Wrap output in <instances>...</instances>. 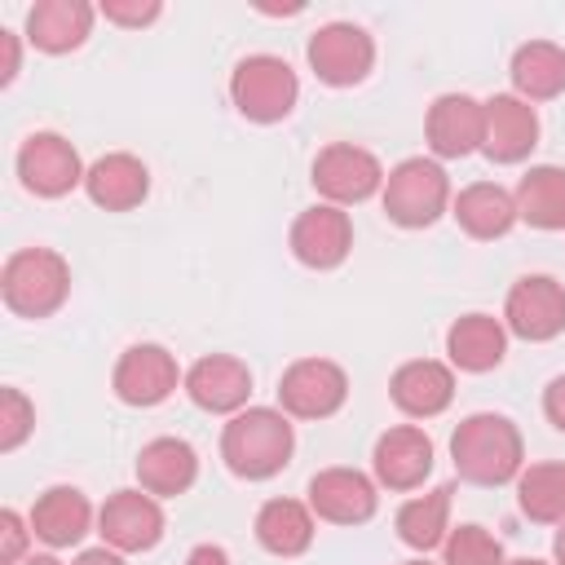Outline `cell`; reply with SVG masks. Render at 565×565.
<instances>
[{
	"label": "cell",
	"instance_id": "23",
	"mask_svg": "<svg viewBox=\"0 0 565 565\" xmlns=\"http://www.w3.org/2000/svg\"><path fill=\"white\" fill-rule=\"evenodd\" d=\"M93 18L97 9L88 0H40L31 13H26V40L40 49V53H71L88 40L93 31Z\"/></svg>",
	"mask_w": 565,
	"mask_h": 565
},
{
	"label": "cell",
	"instance_id": "4",
	"mask_svg": "<svg viewBox=\"0 0 565 565\" xmlns=\"http://www.w3.org/2000/svg\"><path fill=\"white\" fill-rule=\"evenodd\" d=\"M384 216L402 230H424L450 207V177L437 159H402L384 177Z\"/></svg>",
	"mask_w": 565,
	"mask_h": 565
},
{
	"label": "cell",
	"instance_id": "41",
	"mask_svg": "<svg viewBox=\"0 0 565 565\" xmlns=\"http://www.w3.org/2000/svg\"><path fill=\"white\" fill-rule=\"evenodd\" d=\"M503 565H547V561H534V556H521V561H503Z\"/></svg>",
	"mask_w": 565,
	"mask_h": 565
},
{
	"label": "cell",
	"instance_id": "32",
	"mask_svg": "<svg viewBox=\"0 0 565 565\" xmlns=\"http://www.w3.org/2000/svg\"><path fill=\"white\" fill-rule=\"evenodd\" d=\"M35 428V406L22 388H0V450L13 455Z\"/></svg>",
	"mask_w": 565,
	"mask_h": 565
},
{
	"label": "cell",
	"instance_id": "19",
	"mask_svg": "<svg viewBox=\"0 0 565 565\" xmlns=\"http://www.w3.org/2000/svg\"><path fill=\"white\" fill-rule=\"evenodd\" d=\"M539 146V115L516 93H494L486 102V137L481 150L494 163H521Z\"/></svg>",
	"mask_w": 565,
	"mask_h": 565
},
{
	"label": "cell",
	"instance_id": "18",
	"mask_svg": "<svg viewBox=\"0 0 565 565\" xmlns=\"http://www.w3.org/2000/svg\"><path fill=\"white\" fill-rule=\"evenodd\" d=\"M388 397L411 419H433L455 402V371L437 358H411L393 371Z\"/></svg>",
	"mask_w": 565,
	"mask_h": 565
},
{
	"label": "cell",
	"instance_id": "31",
	"mask_svg": "<svg viewBox=\"0 0 565 565\" xmlns=\"http://www.w3.org/2000/svg\"><path fill=\"white\" fill-rule=\"evenodd\" d=\"M441 565H503V543L481 525H455L441 543Z\"/></svg>",
	"mask_w": 565,
	"mask_h": 565
},
{
	"label": "cell",
	"instance_id": "10",
	"mask_svg": "<svg viewBox=\"0 0 565 565\" xmlns=\"http://www.w3.org/2000/svg\"><path fill=\"white\" fill-rule=\"evenodd\" d=\"M503 327L530 344L556 340L565 331V287L552 274H525L512 282L503 305Z\"/></svg>",
	"mask_w": 565,
	"mask_h": 565
},
{
	"label": "cell",
	"instance_id": "36",
	"mask_svg": "<svg viewBox=\"0 0 565 565\" xmlns=\"http://www.w3.org/2000/svg\"><path fill=\"white\" fill-rule=\"evenodd\" d=\"M0 49H4L0 84H13V75H18V35H13V31H0Z\"/></svg>",
	"mask_w": 565,
	"mask_h": 565
},
{
	"label": "cell",
	"instance_id": "38",
	"mask_svg": "<svg viewBox=\"0 0 565 565\" xmlns=\"http://www.w3.org/2000/svg\"><path fill=\"white\" fill-rule=\"evenodd\" d=\"M185 565H230V552L216 547V543H199V547L185 556Z\"/></svg>",
	"mask_w": 565,
	"mask_h": 565
},
{
	"label": "cell",
	"instance_id": "8",
	"mask_svg": "<svg viewBox=\"0 0 565 565\" xmlns=\"http://www.w3.org/2000/svg\"><path fill=\"white\" fill-rule=\"evenodd\" d=\"M313 190L327 203L349 207V203H362L375 190H384V168L371 150H362L353 141H331L313 159Z\"/></svg>",
	"mask_w": 565,
	"mask_h": 565
},
{
	"label": "cell",
	"instance_id": "13",
	"mask_svg": "<svg viewBox=\"0 0 565 565\" xmlns=\"http://www.w3.org/2000/svg\"><path fill=\"white\" fill-rule=\"evenodd\" d=\"M291 256L309 269H335L353 252V221L335 203H313L291 221Z\"/></svg>",
	"mask_w": 565,
	"mask_h": 565
},
{
	"label": "cell",
	"instance_id": "14",
	"mask_svg": "<svg viewBox=\"0 0 565 565\" xmlns=\"http://www.w3.org/2000/svg\"><path fill=\"white\" fill-rule=\"evenodd\" d=\"M424 137H428V150L437 159H463V154L481 150V137H486V102H477L468 93H441L428 106Z\"/></svg>",
	"mask_w": 565,
	"mask_h": 565
},
{
	"label": "cell",
	"instance_id": "24",
	"mask_svg": "<svg viewBox=\"0 0 565 565\" xmlns=\"http://www.w3.org/2000/svg\"><path fill=\"white\" fill-rule=\"evenodd\" d=\"M503 353H508V327L490 313H463L446 331V358L459 371H472V375L494 371Z\"/></svg>",
	"mask_w": 565,
	"mask_h": 565
},
{
	"label": "cell",
	"instance_id": "42",
	"mask_svg": "<svg viewBox=\"0 0 565 565\" xmlns=\"http://www.w3.org/2000/svg\"><path fill=\"white\" fill-rule=\"evenodd\" d=\"M402 565H428V561H402Z\"/></svg>",
	"mask_w": 565,
	"mask_h": 565
},
{
	"label": "cell",
	"instance_id": "1",
	"mask_svg": "<svg viewBox=\"0 0 565 565\" xmlns=\"http://www.w3.org/2000/svg\"><path fill=\"white\" fill-rule=\"evenodd\" d=\"M291 450H296V428L287 411L274 406H247L230 415V424L221 428V459L243 481H269L291 463Z\"/></svg>",
	"mask_w": 565,
	"mask_h": 565
},
{
	"label": "cell",
	"instance_id": "15",
	"mask_svg": "<svg viewBox=\"0 0 565 565\" xmlns=\"http://www.w3.org/2000/svg\"><path fill=\"white\" fill-rule=\"evenodd\" d=\"M309 508L331 525H362L375 516L380 494L375 481L358 468H322L309 477Z\"/></svg>",
	"mask_w": 565,
	"mask_h": 565
},
{
	"label": "cell",
	"instance_id": "6",
	"mask_svg": "<svg viewBox=\"0 0 565 565\" xmlns=\"http://www.w3.org/2000/svg\"><path fill=\"white\" fill-rule=\"evenodd\" d=\"M305 57L327 88H353L375 66V40L358 22H327L309 35Z\"/></svg>",
	"mask_w": 565,
	"mask_h": 565
},
{
	"label": "cell",
	"instance_id": "20",
	"mask_svg": "<svg viewBox=\"0 0 565 565\" xmlns=\"http://www.w3.org/2000/svg\"><path fill=\"white\" fill-rule=\"evenodd\" d=\"M199 477V455L185 437H154L137 455V486L154 499L185 494Z\"/></svg>",
	"mask_w": 565,
	"mask_h": 565
},
{
	"label": "cell",
	"instance_id": "27",
	"mask_svg": "<svg viewBox=\"0 0 565 565\" xmlns=\"http://www.w3.org/2000/svg\"><path fill=\"white\" fill-rule=\"evenodd\" d=\"M256 543L274 556H300L313 543V508L300 499H269L256 512Z\"/></svg>",
	"mask_w": 565,
	"mask_h": 565
},
{
	"label": "cell",
	"instance_id": "11",
	"mask_svg": "<svg viewBox=\"0 0 565 565\" xmlns=\"http://www.w3.org/2000/svg\"><path fill=\"white\" fill-rule=\"evenodd\" d=\"M177 384H185V375L177 371V358L163 344H132L119 353L110 388L124 406H159L177 393Z\"/></svg>",
	"mask_w": 565,
	"mask_h": 565
},
{
	"label": "cell",
	"instance_id": "2",
	"mask_svg": "<svg viewBox=\"0 0 565 565\" xmlns=\"http://www.w3.org/2000/svg\"><path fill=\"white\" fill-rule=\"evenodd\" d=\"M450 459H455V472L463 481L503 486V481L521 477L525 441H521V428L508 415L477 411V415L459 419V428L450 433Z\"/></svg>",
	"mask_w": 565,
	"mask_h": 565
},
{
	"label": "cell",
	"instance_id": "3",
	"mask_svg": "<svg viewBox=\"0 0 565 565\" xmlns=\"http://www.w3.org/2000/svg\"><path fill=\"white\" fill-rule=\"evenodd\" d=\"M0 296L18 318H49L71 296V265L53 247H22L0 269Z\"/></svg>",
	"mask_w": 565,
	"mask_h": 565
},
{
	"label": "cell",
	"instance_id": "40",
	"mask_svg": "<svg viewBox=\"0 0 565 565\" xmlns=\"http://www.w3.org/2000/svg\"><path fill=\"white\" fill-rule=\"evenodd\" d=\"M22 565H62V561H57V556H49V552H44V556H26V561H22Z\"/></svg>",
	"mask_w": 565,
	"mask_h": 565
},
{
	"label": "cell",
	"instance_id": "22",
	"mask_svg": "<svg viewBox=\"0 0 565 565\" xmlns=\"http://www.w3.org/2000/svg\"><path fill=\"white\" fill-rule=\"evenodd\" d=\"M31 534L44 547H75L93 525V503L75 486H49L31 508Z\"/></svg>",
	"mask_w": 565,
	"mask_h": 565
},
{
	"label": "cell",
	"instance_id": "5",
	"mask_svg": "<svg viewBox=\"0 0 565 565\" xmlns=\"http://www.w3.org/2000/svg\"><path fill=\"white\" fill-rule=\"evenodd\" d=\"M296 97H300V79L274 53H252L230 75V102L252 124H278V119H287L291 106H296Z\"/></svg>",
	"mask_w": 565,
	"mask_h": 565
},
{
	"label": "cell",
	"instance_id": "16",
	"mask_svg": "<svg viewBox=\"0 0 565 565\" xmlns=\"http://www.w3.org/2000/svg\"><path fill=\"white\" fill-rule=\"evenodd\" d=\"M185 393L199 411L212 415H238L252 397V371L234 353H207L185 371Z\"/></svg>",
	"mask_w": 565,
	"mask_h": 565
},
{
	"label": "cell",
	"instance_id": "37",
	"mask_svg": "<svg viewBox=\"0 0 565 565\" xmlns=\"http://www.w3.org/2000/svg\"><path fill=\"white\" fill-rule=\"evenodd\" d=\"M71 565H128V561H124V552H115V547L102 543V547H84Z\"/></svg>",
	"mask_w": 565,
	"mask_h": 565
},
{
	"label": "cell",
	"instance_id": "7",
	"mask_svg": "<svg viewBox=\"0 0 565 565\" xmlns=\"http://www.w3.org/2000/svg\"><path fill=\"white\" fill-rule=\"evenodd\" d=\"M349 397V375L331 358H300L278 380V406L291 419H331Z\"/></svg>",
	"mask_w": 565,
	"mask_h": 565
},
{
	"label": "cell",
	"instance_id": "34",
	"mask_svg": "<svg viewBox=\"0 0 565 565\" xmlns=\"http://www.w3.org/2000/svg\"><path fill=\"white\" fill-rule=\"evenodd\" d=\"M159 13H163L159 0H106L102 4V18L115 26H150Z\"/></svg>",
	"mask_w": 565,
	"mask_h": 565
},
{
	"label": "cell",
	"instance_id": "21",
	"mask_svg": "<svg viewBox=\"0 0 565 565\" xmlns=\"http://www.w3.org/2000/svg\"><path fill=\"white\" fill-rule=\"evenodd\" d=\"M84 190H88V199H93L97 207H106V212H132V207L150 194V172H146V163H141L137 154L115 150V154H102V159L88 163Z\"/></svg>",
	"mask_w": 565,
	"mask_h": 565
},
{
	"label": "cell",
	"instance_id": "33",
	"mask_svg": "<svg viewBox=\"0 0 565 565\" xmlns=\"http://www.w3.org/2000/svg\"><path fill=\"white\" fill-rule=\"evenodd\" d=\"M31 543V521H22L13 508L0 512V565H22Z\"/></svg>",
	"mask_w": 565,
	"mask_h": 565
},
{
	"label": "cell",
	"instance_id": "39",
	"mask_svg": "<svg viewBox=\"0 0 565 565\" xmlns=\"http://www.w3.org/2000/svg\"><path fill=\"white\" fill-rule=\"evenodd\" d=\"M552 556H556V565H565V521H561V530L552 539Z\"/></svg>",
	"mask_w": 565,
	"mask_h": 565
},
{
	"label": "cell",
	"instance_id": "29",
	"mask_svg": "<svg viewBox=\"0 0 565 565\" xmlns=\"http://www.w3.org/2000/svg\"><path fill=\"white\" fill-rule=\"evenodd\" d=\"M450 486H437L428 494H415L397 508V539L415 552H433L450 534Z\"/></svg>",
	"mask_w": 565,
	"mask_h": 565
},
{
	"label": "cell",
	"instance_id": "12",
	"mask_svg": "<svg viewBox=\"0 0 565 565\" xmlns=\"http://www.w3.org/2000/svg\"><path fill=\"white\" fill-rule=\"evenodd\" d=\"M163 525L168 521H163L159 499L146 494L141 486L137 490H115L97 512V534L115 552H150L163 539Z\"/></svg>",
	"mask_w": 565,
	"mask_h": 565
},
{
	"label": "cell",
	"instance_id": "25",
	"mask_svg": "<svg viewBox=\"0 0 565 565\" xmlns=\"http://www.w3.org/2000/svg\"><path fill=\"white\" fill-rule=\"evenodd\" d=\"M450 216L459 221V230L463 234H472V238H503L521 216H516V199L503 190V185H494V181H472V185H463L459 194H455V203H450Z\"/></svg>",
	"mask_w": 565,
	"mask_h": 565
},
{
	"label": "cell",
	"instance_id": "30",
	"mask_svg": "<svg viewBox=\"0 0 565 565\" xmlns=\"http://www.w3.org/2000/svg\"><path fill=\"white\" fill-rule=\"evenodd\" d=\"M516 503L539 525L565 521V463H530L516 477Z\"/></svg>",
	"mask_w": 565,
	"mask_h": 565
},
{
	"label": "cell",
	"instance_id": "35",
	"mask_svg": "<svg viewBox=\"0 0 565 565\" xmlns=\"http://www.w3.org/2000/svg\"><path fill=\"white\" fill-rule=\"evenodd\" d=\"M543 415L565 433V375H556V380L543 388Z\"/></svg>",
	"mask_w": 565,
	"mask_h": 565
},
{
	"label": "cell",
	"instance_id": "26",
	"mask_svg": "<svg viewBox=\"0 0 565 565\" xmlns=\"http://www.w3.org/2000/svg\"><path fill=\"white\" fill-rule=\"evenodd\" d=\"M512 88L521 102H552L565 93V49L552 40H530L512 53Z\"/></svg>",
	"mask_w": 565,
	"mask_h": 565
},
{
	"label": "cell",
	"instance_id": "28",
	"mask_svg": "<svg viewBox=\"0 0 565 565\" xmlns=\"http://www.w3.org/2000/svg\"><path fill=\"white\" fill-rule=\"evenodd\" d=\"M516 216L534 230H565V168L539 163L516 181Z\"/></svg>",
	"mask_w": 565,
	"mask_h": 565
},
{
	"label": "cell",
	"instance_id": "17",
	"mask_svg": "<svg viewBox=\"0 0 565 565\" xmlns=\"http://www.w3.org/2000/svg\"><path fill=\"white\" fill-rule=\"evenodd\" d=\"M371 468L375 481L388 490H419L433 472V441L424 428L415 424H397L388 433H380L375 450H371Z\"/></svg>",
	"mask_w": 565,
	"mask_h": 565
},
{
	"label": "cell",
	"instance_id": "9",
	"mask_svg": "<svg viewBox=\"0 0 565 565\" xmlns=\"http://www.w3.org/2000/svg\"><path fill=\"white\" fill-rule=\"evenodd\" d=\"M84 163L79 150L62 132H31L18 146V177L35 199H62L75 185H84Z\"/></svg>",
	"mask_w": 565,
	"mask_h": 565
}]
</instances>
